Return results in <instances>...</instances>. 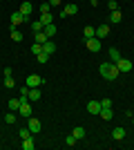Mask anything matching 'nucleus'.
<instances>
[{
    "mask_svg": "<svg viewBox=\"0 0 134 150\" xmlns=\"http://www.w3.org/2000/svg\"><path fill=\"white\" fill-rule=\"evenodd\" d=\"M98 72H101V76L105 79V81H116V76L121 74V72H119V67H116V63H112V61L101 63Z\"/></svg>",
    "mask_w": 134,
    "mask_h": 150,
    "instance_id": "1",
    "label": "nucleus"
},
{
    "mask_svg": "<svg viewBox=\"0 0 134 150\" xmlns=\"http://www.w3.org/2000/svg\"><path fill=\"white\" fill-rule=\"evenodd\" d=\"M85 47H87L89 52H101V38H96V36L87 38V40H85Z\"/></svg>",
    "mask_w": 134,
    "mask_h": 150,
    "instance_id": "2",
    "label": "nucleus"
},
{
    "mask_svg": "<svg viewBox=\"0 0 134 150\" xmlns=\"http://www.w3.org/2000/svg\"><path fill=\"white\" fill-rule=\"evenodd\" d=\"M27 128L32 130V134H36V132H40V130H43V123H40V121L36 119V117H29V119H27Z\"/></svg>",
    "mask_w": 134,
    "mask_h": 150,
    "instance_id": "3",
    "label": "nucleus"
},
{
    "mask_svg": "<svg viewBox=\"0 0 134 150\" xmlns=\"http://www.w3.org/2000/svg\"><path fill=\"white\" fill-rule=\"evenodd\" d=\"M43 83H45V79L38 76V74H29L27 76V85H29V88H40Z\"/></svg>",
    "mask_w": 134,
    "mask_h": 150,
    "instance_id": "4",
    "label": "nucleus"
},
{
    "mask_svg": "<svg viewBox=\"0 0 134 150\" xmlns=\"http://www.w3.org/2000/svg\"><path fill=\"white\" fill-rule=\"evenodd\" d=\"M18 11L22 13V16H25L27 20H32V11H34V5H32V2H27V0H25V2L20 5V9H18Z\"/></svg>",
    "mask_w": 134,
    "mask_h": 150,
    "instance_id": "5",
    "label": "nucleus"
},
{
    "mask_svg": "<svg viewBox=\"0 0 134 150\" xmlns=\"http://www.w3.org/2000/svg\"><path fill=\"white\" fill-rule=\"evenodd\" d=\"M116 67H119V72H132V61H128V58H119V63H116Z\"/></svg>",
    "mask_w": 134,
    "mask_h": 150,
    "instance_id": "6",
    "label": "nucleus"
},
{
    "mask_svg": "<svg viewBox=\"0 0 134 150\" xmlns=\"http://www.w3.org/2000/svg\"><path fill=\"white\" fill-rule=\"evenodd\" d=\"M74 13H78V5H74V2H69V5L65 7L63 11H60V16H63V18H67V16H74Z\"/></svg>",
    "mask_w": 134,
    "mask_h": 150,
    "instance_id": "7",
    "label": "nucleus"
},
{
    "mask_svg": "<svg viewBox=\"0 0 134 150\" xmlns=\"http://www.w3.org/2000/svg\"><path fill=\"white\" fill-rule=\"evenodd\" d=\"M22 23H27V18L20 11H13L11 13V27H18V25H22Z\"/></svg>",
    "mask_w": 134,
    "mask_h": 150,
    "instance_id": "8",
    "label": "nucleus"
},
{
    "mask_svg": "<svg viewBox=\"0 0 134 150\" xmlns=\"http://www.w3.org/2000/svg\"><path fill=\"white\" fill-rule=\"evenodd\" d=\"M105 36H109V25H98L96 27V38H105Z\"/></svg>",
    "mask_w": 134,
    "mask_h": 150,
    "instance_id": "9",
    "label": "nucleus"
},
{
    "mask_svg": "<svg viewBox=\"0 0 134 150\" xmlns=\"http://www.w3.org/2000/svg\"><path fill=\"white\" fill-rule=\"evenodd\" d=\"M87 112L89 114H98L101 112V101H89L87 103Z\"/></svg>",
    "mask_w": 134,
    "mask_h": 150,
    "instance_id": "10",
    "label": "nucleus"
},
{
    "mask_svg": "<svg viewBox=\"0 0 134 150\" xmlns=\"http://www.w3.org/2000/svg\"><path fill=\"white\" fill-rule=\"evenodd\" d=\"M22 38H25V34H22L18 27H11V40H13V43H20Z\"/></svg>",
    "mask_w": 134,
    "mask_h": 150,
    "instance_id": "11",
    "label": "nucleus"
},
{
    "mask_svg": "<svg viewBox=\"0 0 134 150\" xmlns=\"http://www.w3.org/2000/svg\"><path fill=\"white\" fill-rule=\"evenodd\" d=\"M40 96H43V92H40L38 88H32L29 94H27V99H29V101H40Z\"/></svg>",
    "mask_w": 134,
    "mask_h": 150,
    "instance_id": "12",
    "label": "nucleus"
},
{
    "mask_svg": "<svg viewBox=\"0 0 134 150\" xmlns=\"http://www.w3.org/2000/svg\"><path fill=\"white\" fill-rule=\"evenodd\" d=\"M121 18H123V13L119 11V9H116V11H109V23H112V25H119Z\"/></svg>",
    "mask_w": 134,
    "mask_h": 150,
    "instance_id": "13",
    "label": "nucleus"
},
{
    "mask_svg": "<svg viewBox=\"0 0 134 150\" xmlns=\"http://www.w3.org/2000/svg\"><path fill=\"white\" fill-rule=\"evenodd\" d=\"M47 40H49V36H47V34H45V31H36V34H34V43H47Z\"/></svg>",
    "mask_w": 134,
    "mask_h": 150,
    "instance_id": "14",
    "label": "nucleus"
},
{
    "mask_svg": "<svg viewBox=\"0 0 134 150\" xmlns=\"http://www.w3.org/2000/svg\"><path fill=\"white\" fill-rule=\"evenodd\" d=\"M103 117V121H109L112 119V117H114V110H112V108H101V112H98Z\"/></svg>",
    "mask_w": 134,
    "mask_h": 150,
    "instance_id": "15",
    "label": "nucleus"
},
{
    "mask_svg": "<svg viewBox=\"0 0 134 150\" xmlns=\"http://www.w3.org/2000/svg\"><path fill=\"white\" fill-rule=\"evenodd\" d=\"M112 137H114L116 141L125 139V128H121V125H119V128H114V130H112Z\"/></svg>",
    "mask_w": 134,
    "mask_h": 150,
    "instance_id": "16",
    "label": "nucleus"
},
{
    "mask_svg": "<svg viewBox=\"0 0 134 150\" xmlns=\"http://www.w3.org/2000/svg\"><path fill=\"white\" fill-rule=\"evenodd\" d=\"M20 148H22V150H34L36 144H34V139L29 137V139H22V141H20Z\"/></svg>",
    "mask_w": 134,
    "mask_h": 150,
    "instance_id": "17",
    "label": "nucleus"
},
{
    "mask_svg": "<svg viewBox=\"0 0 134 150\" xmlns=\"http://www.w3.org/2000/svg\"><path fill=\"white\" fill-rule=\"evenodd\" d=\"M109 61L112 63H119V58H121V54H119V50H116V47H109Z\"/></svg>",
    "mask_w": 134,
    "mask_h": 150,
    "instance_id": "18",
    "label": "nucleus"
},
{
    "mask_svg": "<svg viewBox=\"0 0 134 150\" xmlns=\"http://www.w3.org/2000/svg\"><path fill=\"white\" fill-rule=\"evenodd\" d=\"M43 52L45 54H54V52H56V45L51 43V40H47V43H43Z\"/></svg>",
    "mask_w": 134,
    "mask_h": 150,
    "instance_id": "19",
    "label": "nucleus"
},
{
    "mask_svg": "<svg viewBox=\"0 0 134 150\" xmlns=\"http://www.w3.org/2000/svg\"><path fill=\"white\" fill-rule=\"evenodd\" d=\"M18 137H20V141H22V139H29V137H32V130L25 125V128H20V130H18Z\"/></svg>",
    "mask_w": 134,
    "mask_h": 150,
    "instance_id": "20",
    "label": "nucleus"
},
{
    "mask_svg": "<svg viewBox=\"0 0 134 150\" xmlns=\"http://www.w3.org/2000/svg\"><path fill=\"white\" fill-rule=\"evenodd\" d=\"M72 134L81 141V139H85V128H81V125H78V128H74V130H72Z\"/></svg>",
    "mask_w": 134,
    "mask_h": 150,
    "instance_id": "21",
    "label": "nucleus"
},
{
    "mask_svg": "<svg viewBox=\"0 0 134 150\" xmlns=\"http://www.w3.org/2000/svg\"><path fill=\"white\" fill-rule=\"evenodd\" d=\"M83 36H85V40H87V38H92V36H96V27H85V31H83Z\"/></svg>",
    "mask_w": 134,
    "mask_h": 150,
    "instance_id": "22",
    "label": "nucleus"
},
{
    "mask_svg": "<svg viewBox=\"0 0 134 150\" xmlns=\"http://www.w3.org/2000/svg\"><path fill=\"white\" fill-rule=\"evenodd\" d=\"M20 103H22L20 96H18V99H11V101H9V110H11V112H13V110H20Z\"/></svg>",
    "mask_w": 134,
    "mask_h": 150,
    "instance_id": "23",
    "label": "nucleus"
},
{
    "mask_svg": "<svg viewBox=\"0 0 134 150\" xmlns=\"http://www.w3.org/2000/svg\"><path fill=\"white\" fill-rule=\"evenodd\" d=\"M45 29V25L40 23V20H32V31L36 34V31H43Z\"/></svg>",
    "mask_w": 134,
    "mask_h": 150,
    "instance_id": "24",
    "label": "nucleus"
},
{
    "mask_svg": "<svg viewBox=\"0 0 134 150\" xmlns=\"http://www.w3.org/2000/svg\"><path fill=\"white\" fill-rule=\"evenodd\" d=\"M45 34H47V36H54V34H56V25H54V23H49V25H45Z\"/></svg>",
    "mask_w": 134,
    "mask_h": 150,
    "instance_id": "25",
    "label": "nucleus"
},
{
    "mask_svg": "<svg viewBox=\"0 0 134 150\" xmlns=\"http://www.w3.org/2000/svg\"><path fill=\"white\" fill-rule=\"evenodd\" d=\"M16 121H18V117H16L13 112H9V114L5 117V123H9V125H16Z\"/></svg>",
    "mask_w": 134,
    "mask_h": 150,
    "instance_id": "26",
    "label": "nucleus"
},
{
    "mask_svg": "<svg viewBox=\"0 0 134 150\" xmlns=\"http://www.w3.org/2000/svg\"><path fill=\"white\" fill-rule=\"evenodd\" d=\"M38 20L43 23V25H49L54 18H51V13H40V18H38Z\"/></svg>",
    "mask_w": 134,
    "mask_h": 150,
    "instance_id": "27",
    "label": "nucleus"
},
{
    "mask_svg": "<svg viewBox=\"0 0 134 150\" xmlns=\"http://www.w3.org/2000/svg\"><path fill=\"white\" fill-rule=\"evenodd\" d=\"M5 88L16 90V83H13V79H11V76H7V79H5Z\"/></svg>",
    "mask_w": 134,
    "mask_h": 150,
    "instance_id": "28",
    "label": "nucleus"
},
{
    "mask_svg": "<svg viewBox=\"0 0 134 150\" xmlns=\"http://www.w3.org/2000/svg\"><path fill=\"white\" fill-rule=\"evenodd\" d=\"M47 61H49V54H45V52H40V54H38V63H40V65H45Z\"/></svg>",
    "mask_w": 134,
    "mask_h": 150,
    "instance_id": "29",
    "label": "nucleus"
},
{
    "mask_svg": "<svg viewBox=\"0 0 134 150\" xmlns=\"http://www.w3.org/2000/svg\"><path fill=\"white\" fill-rule=\"evenodd\" d=\"M107 9L109 11H116V9H119V2H116V0H107Z\"/></svg>",
    "mask_w": 134,
    "mask_h": 150,
    "instance_id": "30",
    "label": "nucleus"
},
{
    "mask_svg": "<svg viewBox=\"0 0 134 150\" xmlns=\"http://www.w3.org/2000/svg\"><path fill=\"white\" fill-rule=\"evenodd\" d=\"M76 141H78V139L74 137V134H69V137L65 139V144H67V146H76Z\"/></svg>",
    "mask_w": 134,
    "mask_h": 150,
    "instance_id": "31",
    "label": "nucleus"
},
{
    "mask_svg": "<svg viewBox=\"0 0 134 150\" xmlns=\"http://www.w3.org/2000/svg\"><path fill=\"white\" fill-rule=\"evenodd\" d=\"M32 52H34V54H40V52H43V45H40V43H34L32 45Z\"/></svg>",
    "mask_w": 134,
    "mask_h": 150,
    "instance_id": "32",
    "label": "nucleus"
},
{
    "mask_svg": "<svg viewBox=\"0 0 134 150\" xmlns=\"http://www.w3.org/2000/svg\"><path fill=\"white\" fill-rule=\"evenodd\" d=\"M40 13H49V2H43V5H40Z\"/></svg>",
    "mask_w": 134,
    "mask_h": 150,
    "instance_id": "33",
    "label": "nucleus"
},
{
    "mask_svg": "<svg viewBox=\"0 0 134 150\" xmlns=\"http://www.w3.org/2000/svg\"><path fill=\"white\" fill-rule=\"evenodd\" d=\"M101 108H112V99H103L101 101Z\"/></svg>",
    "mask_w": 134,
    "mask_h": 150,
    "instance_id": "34",
    "label": "nucleus"
},
{
    "mask_svg": "<svg viewBox=\"0 0 134 150\" xmlns=\"http://www.w3.org/2000/svg\"><path fill=\"white\" fill-rule=\"evenodd\" d=\"M2 74H5V79H7V76L13 74V69H11V67H5V69H2Z\"/></svg>",
    "mask_w": 134,
    "mask_h": 150,
    "instance_id": "35",
    "label": "nucleus"
},
{
    "mask_svg": "<svg viewBox=\"0 0 134 150\" xmlns=\"http://www.w3.org/2000/svg\"><path fill=\"white\" fill-rule=\"evenodd\" d=\"M63 0H49V5H60Z\"/></svg>",
    "mask_w": 134,
    "mask_h": 150,
    "instance_id": "36",
    "label": "nucleus"
},
{
    "mask_svg": "<svg viewBox=\"0 0 134 150\" xmlns=\"http://www.w3.org/2000/svg\"><path fill=\"white\" fill-rule=\"evenodd\" d=\"M132 123H134V117H132Z\"/></svg>",
    "mask_w": 134,
    "mask_h": 150,
    "instance_id": "37",
    "label": "nucleus"
}]
</instances>
